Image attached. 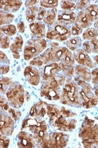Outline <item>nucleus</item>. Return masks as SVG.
<instances>
[{"mask_svg":"<svg viewBox=\"0 0 98 148\" xmlns=\"http://www.w3.org/2000/svg\"><path fill=\"white\" fill-rule=\"evenodd\" d=\"M74 55L75 60L78 63L83 65L84 66H89L90 68H93V66H94L87 53L84 51L83 50H77L75 51Z\"/></svg>","mask_w":98,"mask_h":148,"instance_id":"6e6552de","label":"nucleus"},{"mask_svg":"<svg viewBox=\"0 0 98 148\" xmlns=\"http://www.w3.org/2000/svg\"><path fill=\"white\" fill-rule=\"evenodd\" d=\"M0 58H1V60H5L7 59V58L6 56V55L3 53L2 51H1V53H0Z\"/></svg>","mask_w":98,"mask_h":148,"instance_id":"ea45409f","label":"nucleus"},{"mask_svg":"<svg viewBox=\"0 0 98 148\" xmlns=\"http://www.w3.org/2000/svg\"><path fill=\"white\" fill-rule=\"evenodd\" d=\"M81 39L79 37H74L67 41V46L72 51H74L81 46Z\"/></svg>","mask_w":98,"mask_h":148,"instance_id":"5701e85b","label":"nucleus"},{"mask_svg":"<svg viewBox=\"0 0 98 148\" xmlns=\"http://www.w3.org/2000/svg\"><path fill=\"white\" fill-rule=\"evenodd\" d=\"M85 10L91 17L93 21H97L98 20V6L96 5H92Z\"/></svg>","mask_w":98,"mask_h":148,"instance_id":"412c9836","label":"nucleus"},{"mask_svg":"<svg viewBox=\"0 0 98 148\" xmlns=\"http://www.w3.org/2000/svg\"><path fill=\"white\" fill-rule=\"evenodd\" d=\"M39 9L37 7L33 6L29 8L26 11V19L29 23H32L35 21L37 14H38Z\"/></svg>","mask_w":98,"mask_h":148,"instance_id":"f3484780","label":"nucleus"},{"mask_svg":"<svg viewBox=\"0 0 98 148\" xmlns=\"http://www.w3.org/2000/svg\"><path fill=\"white\" fill-rule=\"evenodd\" d=\"M4 33L8 37H11L14 36L16 33V28L14 25L9 24L1 27V33Z\"/></svg>","mask_w":98,"mask_h":148,"instance_id":"6ab92c4d","label":"nucleus"},{"mask_svg":"<svg viewBox=\"0 0 98 148\" xmlns=\"http://www.w3.org/2000/svg\"><path fill=\"white\" fill-rule=\"evenodd\" d=\"M28 135L24 132H20L18 138L20 140V142L18 144L19 147L22 148H32L33 144L31 141V138L30 136H28Z\"/></svg>","mask_w":98,"mask_h":148,"instance_id":"f8f14e48","label":"nucleus"},{"mask_svg":"<svg viewBox=\"0 0 98 148\" xmlns=\"http://www.w3.org/2000/svg\"><path fill=\"white\" fill-rule=\"evenodd\" d=\"M92 74L93 75V83H98V69H95L92 72Z\"/></svg>","mask_w":98,"mask_h":148,"instance_id":"c9c22d12","label":"nucleus"},{"mask_svg":"<svg viewBox=\"0 0 98 148\" xmlns=\"http://www.w3.org/2000/svg\"><path fill=\"white\" fill-rule=\"evenodd\" d=\"M29 28L31 32L35 35L43 36L45 34V25L39 22L32 23L29 25Z\"/></svg>","mask_w":98,"mask_h":148,"instance_id":"ddd939ff","label":"nucleus"},{"mask_svg":"<svg viewBox=\"0 0 98 148\" xmlns=\"http://www.w3.org/2000/svg\"><path fill=\"white\" fill-rule=\"evenodd\" d=\"M10 114L12 115L13 118H14L15 121H16V120H18V119H19V116H18L17 113H16L13 109H10Z\"/></svg>","mask_w":98,"mask_h":148,"instance_id":"58836bf2","label":"nucleus"},{"mask_svg":"<svg viewBox=\"0 0 98 148\" xmlns=\"http://www.w3.org/2000/svg\"><path fill=\"white\" fill-rule=\"evenodd\" d=\"M10 46V39L8 36L1 34V47L2 49H7Z\"/></svg>","mask_w":98,"mask_h":148,"instance_id":"a878e982","label":"nucleus"},{"mask_svg":"<svg viewBox=\"0 0 98 148\" xmlns=\"http://www.w3.org/2000/svg\"><path fill=\"white\" fill-rule=\"evenodd\" d=\"M11 83V79L9 78L5 77L1 79V92L3 91V88L5 86H7Z\"/></svg>","mask_w":98,"mask_h":148,"instance_id":"c85d7f7f","label":"nucleus"},{"mask_svg":"<svg viewBox=\"0 0 98 148\" xmlns=\"http://www.w3.org/2000/svg\"><path fill=\"white\" fill-rule=\"evenodd\" d=\"M76 24L81 28H87L91 25L93 21L86 11H81L78 12L76 19Z\"/></svg>","mask_w":98,"mask_h":148,"instance_id":"1a4fd4ad","label":"nucleus"},{"mask_svg":"<svg viewBox=\"0 0 98 148\" xmlns=\"http://www.w3.org/2000/svg\"><path fill=\"white\" fill-rule=\"evenodd\" d=\"M94 60H95V61L98 64V55L95 56V57L94 58Z\"/></svg>","mask_w":98,"mask_h":148,"instance_id":"c03bdc74","label":"nucleus"},{"mask_svg":"<svg viewBox=\"0 0 98 148\" xmlns=\"http://www.w3.org/2000/svg\"><path fill=\"white\" fill-rule=\"evenodd\" d=\"M0 128L2 134L10 135L14 131V121L9 116H1Z\"/></svg>","mask_w":98,"mask_h":148,"instance_id":"0eeeda50","label":"nucleus"},{"mask_svg":"<svg viewBox=\"0 0 98 148\" xmlns=\"http://www.w3.org/2000/svg\"><path fill=\"white\" fill-rule=\"evenodd\" d=\"M1 107L3 110H7L9 108V105L6 99L3 97L2 96L1 97Z\"/></svg>","mask_w":98,"mask_h":148,"instance_id":"2f4dec72","label":"nucleus"},{"mask_svg":"<svg viewBox=\"0 0 98 148\" xmlns=\"http://www.w3.org/2000/svg\"><path fill=\"white\" fill-rule=\"evenodd\" d=\"M95 95L97 96V97L98 98V88H97L95 91Z\"/></svg>","mask_w":98,"mask_h":148,"instance_id":"a18cd8bd","label":"nucleus"},{"mask_svg":"<svg viewBox=\"0 0 98 148\" xmlns=\"http://www.w3.org/2000/svg\"><path fill=\"white\" fill-rule=\"evenodd\" d=\"M90 1H87V0H82V1H80L77 2L76 5V7L79 9H87L88 7H89V5H90Z\"/></svg>","mask_w":98,"mask_h":148,"instance_id":"bb28decb","label":"nucleus"},{"mask_svg":"<svg viewBox=\"0 0 98 148\" xmlns=\"http://www.w3.org/2000/svg\"><path fill=\"white\" fill-rule=\"evenodd\" d=\"M47 47V42L44 39L30 40L26 44L24 56L26 60H29L42 53Z\"/></svg>","mask_w":98,"mask_h":148,"instance_id":"f257e3e1","label":"nucleus"},{"mask_svg":"<svg viewBox=\"0 0 98 148\" xmlns=\"http://www.w3.org/2000/svg\"><path fill=\"white\" fill-rule=\"evenodd\" d=\"M91 44L93 52L94 53H98V40L95 38L90 41Z\"/></svg>","mask_w":98,"mask_h":148,"instance_id":"473e14b6","label":"nucleus"},{"mask_svg":"<svg viewBox=\"0 0 98 148\" xmlns=\"http://www.w3.org/2000/svg\"><path fill=\"white\" fill-rule=\"evenodd\" d=\"M35 114V107L34 106H33L32 108V110L30 111V116H34Z\"/></svg>","mask_w":98,"mask_h":148,"instance_id":"a19ab883","label":"nucleus"},{"mask_svg":"<svg viewBox=\"0 0 98 148\" xmlns=\"http://www.w3.org/2000/svg\"><path fill=\"white\" fill-rule=\"evenodd\" d=\"M23 45V40L22 36H18L15 38L14 42L11 44L10 49L13 53L14 57L15 59H19V53L22 50V46Z\"/></svg>","mask_w":98,"mask_h":148,"instance_id":"9d476101","label":"nucleus"},{"mask_svg":"<svg viewBox=\"0 0 98 148\" xmlns=\"http://www.w3.org/2000/svg\"><path fill=\"white\" fill-rule=\"evenodd\" d=\"M1 15V25L3 24H8L11 23L14 19V15L5 11L1 10L0 12Z\"/></svg>","mask_w":98,"mask_h":148,"instance_id":"a211bd4d","label":"nucleus"},{"mask_svg":"<svg viewBox=\"0 0 98 148\" xmlns=\"http://www.w3.org/2000/svg\"><path fill=\"white\" fill-rule=\"evenodd\" d=\"M98 36V32L95 28H90L84 32L83 34V38L85 40H92L97 38Z\"/></svg>","mask_w":98,"mask_h":148,"instance_id":"4be33fe9","label":"nucleus"},{"mask_svg":"<svg viewBox=\"0 0 98 148\" xmlns=\"http://www.w3.org/2000/svg\"><path fill=\"white\" fill-rule=\"evenodd\" d=\"M0 144H1V148H7L9 144V140L6 139V140H3L2 136H1V140H0Z\"/></svg>","mask_w":98,"mask_h":148,"instance_id":"f704fd0d","label":"nucleus"},{"mask_svg":"<svg viewBox=\"0 0 98 148\" xmlns=\"http://www.w3.org/2000/svg\"><path fill=\"white\" fill-rule=\"evenodd\" d=\"M40 4L42 7L44 8L55 9L58 5V0H43L40 1Z\"/></svg>","mask_w":98,"mask_h":148,"instance_id":"b1692460","label":"nucleus"},{"mask_svg":"<svg viewBox=\"0 0 98 148\" xmlns=\"http://www.w3.org/2000/svg\"><path fill=\"white\" fill-rule=\"evenodd\" d=\"M55 88H54L48 85H46L41 91V95L42 96H45L50 100H57L59 99V96L57 93Z\"/></svg>","mask_w":98,"mask_h":148,"instance_id":"9b49d317","label":"nucleus"},{"mask_svg":"<svg viewBox=\"0 0 98 148\" xmlns=\"http://www.w3.org/2000/svg\"><path fill=\"white\" fill-rule=\"evenodd\" d=\"M22 4L19 0H2L0 2V9L6 12H16L19 10Z\"/></svg>","mask_w":98,"mask_h":148,"instance_id":"39448f33","label":"nucleus"},{"mask_svg":"<svg viewBox=\"0 0 98 148\" xmlns=\"http://www.w3.org/2000/svg\"><path fill=\"white\" fill-rule=\"evenodd\" d=\"M38 2H40V1H36V0L28 1H26L25 3V6L26 8H31V7L34 6V5L37 4L38 3Z\"/></svg>","mask_w":98,"mask_h":148,"instance_id":"72a5a7b5","label":"nucleus"},{"mask_svg":"<svg viewBox=\"0 0 98 148\" xmlns=\"http://www.w3.org/2000/svg\"><path fill=\"white\" fill-rule=\"evenodd\" d=\"M94 27H95V28H96L95 29H96L98 32V20H97V21H95V23H94Z\"/></svg>","mask_w":98,"mask_h":148,"instance_id":"79ce46f5","label":"nucleus"},{"mask_svg":"<svg viewBox=\"0 0 98 148\" xmlns=\"http://www.w3.org/2000/svg\"><path fill=\"white\" fill-rule=\"evenodd\" d=\"M76 73L82 79L87 81L90 80V72L87 68L81 65H78L76 68Z\"/></svg>","mask_w":98,"mask_h":148,"instance_id":"dca6fc26","label":"nucleus"},{"mask_svg":"<svg viewBox=\"0 0 98 148\" xmlns=\"http://www.w3.org/2000/svg\"><path fill=\"white\" fill-rule=\"evenodd\" d=\"M82 32V28H81L80 26H79L76 23H75V25H74L72 27L71 33H72V35L77 36V35L80 34V33H81Z\"/></svg>","mask_w":98,"mask_h":148,"instance_id":"cd10ccee","label":"nucleus"},{"mask_svg":"<svg viewBox=\"0 0 98 148\" xmlns=\"http://www.w3.org/2000/svg\"><path fill=\"white\" fill-rule=\"evenodd\" d=\"M8 100L15 108H19L24 103V90L21 85L12 88L6 94Z\"/></svg>","mask_w":98,"mask_h":148,"instance_id":"7ed1b4c3","label":"nucleus"},{"mask_svg":"<svg viewBox=\"0 0 98 148\" xmlns=\"http://www.w3.org/2000/svg\"><path fill=\"white\" fill-rule=\"evenodd\" d=\"M68 74H69V75H72L74 74V69H70V70L68 71Z\"/></svg>","mask_w":98,"mask_h":148,"instance_id":"37998d69","label":"nucleus"},{"mask_svg":"<svg viewBox=\"0 0 98 148\" xmlns=\"http://www.w3.org/2000/svg\"><path fill=\"white\" fill-rule=\"evenodd\" d=\"M71 34V31L66 25L57 23L53 27L48 29L46 37L49 40H55L61 42L66 40Z\"/></svg>","mask_w":98,"mask_h":148,"instance_id":"f03ea898","label":"nucleus"},{"mask_svg":"<svg viewBox=\"0 0 98 148\" xmlns=\"http://www.w3.org/2000/svg\"><path fill=\"white\" fill-rule=\"evenodd\" d=\"M57 14V10L55 8L47 11L46 14L44 18V23L47 25H53L55 21Z\"/></svg>","mask_w":98,"mask_h":148,"instance_id":"4468645a","label":"nucleus"},{"mask_svg":"<svg viewBox=\"0 0 98 148\" xmlns=\"http://www.w3.org/2000/svg\"><path fill=\"white\" fill-rule=\"evenodd\" d=\"M63 55L62 56V65L63 67H65L69 64H73L74 63V58L72 57V54L68 49L66 47H63Z\"/></svg>","mask_w":98,"mask_h":148,"instance_id":"2eb2a0df","label":"nucleus"},{"mask_svg":"<svg viewBox=\"0 0 98 148\" xmlns=\"http://www.w3.org/2000/svg\"><path fill=\"white\" fill-rule=\"evenodd\" d=\"M76 14L70 11L64 10L58 15L57 21L62 25H70L76 21Z\"/></svg>","mask_w":98,"mask_h":148,"instance_id":"423d86ee","label":"nucleus"},{"mask_svg":"<svg viewBox=\"0 0 98 148\" xmlns=\"http://www.w3.org/2000/svg\"><path fill=\"white\" fill-rule=\"evenodd\" d=\"M10 71V67L8 65L1 67V74H6Z\"/></svg>","mask_w":98,"mask_h":148,"instance_id":"4c0bfd02","label":"nucleus"},{"mask_svg":"<svg viewBox=\"0 0 98 148\" xmlns=\"http://www.w3.org/2000/svg\"><path fill=\"white\" fill-rule=\"evenodd\" d=\"M55 70H56L58 72L61 70L60 66L57 64L53 63L49 66H45L44 69V75L45 76V78L53 77L52 71Z\"/></svg>","mask_w":98,"mask_h":148,"instance_id":"aec40b11","label":"nucleus"},{"mask_svg":"<svg viewBox=\"0 0 98 148\" xmlns=\"http://www.w3.org/2000/svg\"><path fill=\"white\" fill-rule=\"evenodd\" d=\"M82 49L83 50L87 53H91L93 52L91 44V42H89V41H87L83 43Z\"/></svg>","mask_w":98,"mask_h":148,"instance_id":"c756f323","label":"nucleus"},{"mask_svg":"<svg viewBox=\"0 0 98 148\" xmlns=\"http://www.w3.org/2000/svg\"><path fill=\"white\" fill-rule=\"evenodd\" d=\"M47 11L45 9V8L43 7H41L39 8V12L38 14V21H42L44 19V18L46 14Z\"/></svg>","mask_w":98,"mask_h":148,"instance_id":"7c9ffc66","label":"nucleus"},{"mask_svg":"<svg viewBox=\"0 0 98 148\" xmlns=\"http://www.w3.org/2000/svg\"><path fill=\"white\" fill-rule=\"evenodd\" d=\"M18 29L20 33H24L25 31V25L23 21H19L18 24Z\"/></svg>","mask_w":98,"mask_h":148,"instance_id":"e433bc0d","label":"nucleus"},{"mask_svg":"<svg viewBox=\"0 0 98 148\" xmlns=\"http://www.w3.org/2000/svg\"><path fill=\"white\" fill-rule=\"evenodd\" d=\"M24 76L29 83L37 86L40 82V74L37 69L32 66H27L24 71Z\"/></svg>","mask_w":98,"mask_h":148,"instance_id":"20e7f679","label":"nucleus"},{"mask_svg":"<svg viewBox=\"0 0 98 148\" xmlns=\"http://www.w3.org/2000/svg\"><path fill=\"white\" fill-rule=\"evenodd\" d=\"M61 7L64 10L72 11L76 9V5L69 1H62L61 2Z\"/></svg>","mask_w":98,"mask_h":148,"instance_id":"393cba45","label":"nucleus"}]
</instances>
